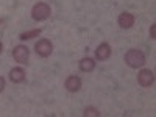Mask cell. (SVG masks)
<instances>
[{"label": "cell", "instance_id": "cell-1", "mask_svg": "<svg viewBox=\"0 0 156 117\" xmlns=\"http://www.w3.org/2000/svg\"><path fill=\"white\" fill-rule=\"evenodd\" d=\"M125 62L128 67L137 69V67H144V64L147 62V56L142 50L139 48H131L125 53Z\"/></svg>", "mask_w": 156, "mask_h": 117}, {"label": "cell", "instance_id": "cell-2", "mask_svg": "<svg viewBox=\"0 0 156 117\" xmlns=\"http://www.w3.org/2000/svg\"><path fill=\"white\" fill-rule=\"evenodd\" d=\"M51 14V9L47 3L44 2H39L36 3L33 8H31V17L36 20V22H42V20H47Z\"/></svg>", "mask_w": 156, "mask_h": 117}, {"label": "cell", "instance_id": "cell-3", "mask_svg": "<svg viewBox=\"0 0 156 117\" xmlns=\"http://www.w3.org/2000/svg\"><path fill=\"white\" fill-rule=\"evenodd\" d=\"M34 51H36V55H39L41 58H47V56L51 55V51H53V44H51L48 39H39L34 44Z\"/></svg>", "mask_w": 156, "mask_h": 117}, {"label": "cell", "instance_id": "cell-4", "mask_svg": "<svg viewBox=\"0 0 156 117\" xmlns=\"http://www.w3.org/2000/svg\"><path fill=\"white\" fill-rule=\"evenodd\" d=\"M12 58L16 59V62L19 64H27L28 59H30V50L27 45H16L14 48H12Z\"/></svg>", "mask_w": 156, "mask_h": 117}, {"label": "cell", "instance_id": "cell-5", "mask_svg": "<svg viewBox=\"0 0 156 117\" xmlns=\"http://www.w3.org/2000/svg\"><path fill=\"white\" fill-rule=\"evenodd\" d=\"M137 83L142 87H150L154 83V75L150 69H142L137 75Z\"/></svg>", "mask_w": 156, "mask_h": 117}, {"label": "cell", "instance_id": "cell-6", "mask_svg": "<svg viewBox=\"0 0 156 117\" xmlns=\"http://www.w3.org/2000/svg\"><path fill=\"white\" fill-rule=\"evenodd\" d=\"M64 86H66V89L69 92H78V90L81 89V78L76 76V75H70V76H67Z\"/></svg>", "mask_w": 156, "mask_h": 117}, {"label": "cell", "instance_id": "cell-7", "mask_svg": "<svg viewBox=\"0 0 156 117\" xmlns=\"http://www.w3.org/2000/svg\"><path fill=\"white\" fill-rule=\"evenodd\" d=\"M134 16L131 14V12H122V14L117 17V23L120 25L122 28L128 30V28H131L133 25H134Z\"/></svg>", "mask_w": 156, "mask_h": 117}, {"label": "cell", "instance_id": "cell-8", "mask_svg": "<svg viewBox=\"0 0 156 117\" xmlns=\"http://www.w3.org/2000/svg\"><path fill=\"white\" fill-rule=\"evenodd\" d=\"M109 56H111V47H109V44L108 42L100 44L97 47V50H95V58L98 61H106V59H109Z\"/></svg>", "mask_w": 156, "mask_h": 117}, {"label": "cell", "instance_id": "cell-9", "mask_svg": "<svg viewBox=\"0 0 156 117\" xmlns=\"http://www.w3.org/2000/svg\"><path fill=\"white\" fill-rule=\"evenodd\" d=\"M9 80L16 84H20L25 81V70L22 67H12L9 70Z\"/></svg>", "mask_w": 156, "mask_h": 117}, {"label": "cell", "instance_id": "cell-10", "mask_svg": "<svg viewBox=\"0 0 156 117\" xmlns=\"http://www.w3.org/2000/svg\"><path fill=\"white\" fill-rule=\"evenodd\" d=\"M95 69V61L89 56H84L80 59V70L81 72H92Z\"/></svg>", "mask_w": 156, "mask_h": 117}, {"label": "cell", "instance_id": "cell-11", "mask_svg": "<svg viewBox=\"0 0 156 117\" xmlns=\"http://www.w3.org/2000/svg\"><path fill=\"white\" fill-rule=\"evenodd\" d=\"M39 34H41V28H36V30H30V31L20 33L19 39H20V41H30V39H33V37H37Z\"/></svg>", "mask_w": 156, "mask_h": 117}, {"label": "cell", "instance_id": "cell-12", "mask_svg": "<svg viewBox=\"0 0 156 117\" xmlns=\"http://www.w3.org/2000/svg\"><path fill=\"white\" fill-rule=\"evenodd\" d=\"M83 115H86V117H100V112H98V109L94 108V106H87V108L84 109Z\"/></svg>", "mask_w": 156, "mask_h": 117}, {"label": "cell", "instance_id": "cell-13", "mask_svg": "<svg viewBox=\"0 0 156 117\" xmlns=\"http://www.w3.org/2000/svg\"><path fill=\"white\" fill-rule=\"evenodd\" d=\"M154 33H156V25L153 23L151 28H150V37H151V39H154Z\"/></svg>", "mask_w": 156, "mask_h": 117}, {"label": "cell", "instance_id": "cell-14", "mask_svg": "<svg viewBox=\"0 0 156 117\" xmlns=\"http://www.w3.org/2000/svg\"><path fill=\"white\" fill-rule=\"evenodd\" d=\"M3 89H5V78L0 76V92H3Z\"/></svg>", "mask_w": 156, "mask_h": 117}, {"label": "cell", "instance_id": "cell-15", "mask_svg": "<svg viewBox=\"0 0 156 117\" xmlns=\"http://www.w3.org/2000/svg\"><path fill=\"white\" fill-rule=\"evenodd\" d=\"M2 51H3V44L0 42V55H2Z\"/></svg>", "mask_w": 156, "mask_h": 117}, {"label": "cell", "instance_id": "cell-16", "mask_svg": "<svg viewBox=\"0 0 156 117\" xmlns=\"http://www.w3.org/2000/svg\"><path fill=\"white\" fill-rule=\"evenodd\" d=\"M2 23H3V20H2V19H0V25H2Z\"/></svg>", "mask_w": 156, "mask_h": 117}]
</instances>
